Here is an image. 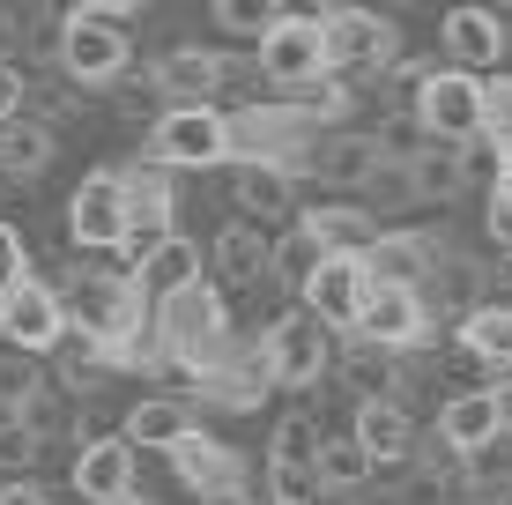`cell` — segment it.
<instances>
[{
  "label": "cell",
  "mask_w": 512,
  "mask_h": 505,
  "mask_svg": "<svg viewBox=\"0 0 512 505\" xmlns=\"http://www.w3.org/2000/svg\"><path fill=\"white\" fill-rule=\"evenodd\" d=\"M149 327H156L164 364L193 372V387H208V379L231 364V305H223L216 283H193V290H179V298L149 305Z\"/></svg>",
  "instance_id": "obj_1"
},
{
  "label": "cell",
  "mask_w": 512,
  "mask_h": 505,
  "mask_svg": "<svg viewBox=\"0 0 512 505\" xmlns=\"http://www.w3.org/2000/svg\"><path fill=\"white\" fill-rule=\"evenodd\" d=\"M416 127L446 149H475L490 134V82L461 75V67H431L416 90Z\"/></svg>",
  "instance_id": "obj_2"
},
{
  "label": "cell",
  "mask_w": 512,
  "mask_h": 505,
  "mask_svg": "<svg viewBox=\"0 0 512 505\" xmlns=\"http://www.w3.org/2000/svg\"><path fill=\"white\" fill-rule=\"evenodd\" d=\"M60 67H67V82H82V90H112V82H127L134 75V30H127V15H82V8H67Z\"/></svg>",
  "instance_id": "obj_3"
},
{
  "label": "cell",
  "mask_w": 512,
  "mask_h": 505,
  "mask_svg": "<svg viewBox=\"0 0 512 505\" xmlns=\"http://www.w3.org/2000/svg\"><path fill=\"white\" fill-rule=\"evenodd\" d=\"M149 164H164V171L231 164V112H216V104H171L149 127Z\"/></svg>",
  "instance_id": "obj_4"
},
{
  "label": "cell",
  "mask_w": 512,
  "mask_h": 505,
  "mask_svg": "<svg viewBox=\"0 0 512 505\" xmlns=\"http://www.w3.org/2000/svg\"><path fill=\"white\" fill-rule=\"evenodd\" d=\"M327 23V75L342 82H364V75H386V67L401 60V30L386 23L379 8H342V15H320Z\"/></svg>",
  "instance_id": "obj_5"
},
{
  "label": "cell",
  "mask_w": 512,
  "mask_h": 505,
  "mask_svg": "<svg viewBox=\"0 0 512 505\" xmlns=\"http://www.w3.org/2000/svg\"><path fill=\"white\" fill-rule=\"evenodd\" d=\"M260 357H268L275 387L305 394V387H320L327 364H334V327H320L305 305H297V312H282V320H268V335H260Z\"/></svg>",
  "instance_id": "obj_6"
},
{
  "label": "cell",
  "mask_w": 512,
  "mask_h": 505,
  "mask_svg": "<svg viewBox=\"0 0 512 505\" xmlns=\"http://www.w3.org/2000/svg\"><path fill=\"white\" fill-rule=\"evenodd\" d=\"M253 67H260V82H275V90L320 82L327 75V23L320 15H282L268 38L253 45Z\"/></svg>",
  "instance_id": "obj_7"
},
{
  "label": "cell",
  "mask_w": 512,
  "mask_h": 505,
  "mask_svg": "<svg viewBox=\"0 0 512 505\" xmlns=\"http://www.w3.org/2000/svg\"><path fill=\"white\" fill-rule=\"evenodd\" d=\"M0 335H8L15 350H30V357H52L67 335H75V320H67V298L45 283V275L15 283L8 298H0Z\"/></svg>",
  "instance_id": "obj_8"
},
{
  "label": "cell",
  "mask_w": 512,
  "mask_h": 505,
  "mask_svg": "<svg viewBox=\"0 0 512 505\" xmlns=\"http://www.w3.org/2000/svg\"><path fill=\"white\" fill-rule=\"evenodd\" d=\"M372 268H364L357 253H327L320 260V275L305 283V312L320 327H334V335H357V320H364V305H372Z\"/></svg>",
  "instance_id": "obj_9"
},
{
  "label": "cell",
  "mask_w": 512,
  "mask_h": 505,
  "mask_svg": "<svg viewBox=\"0 0 512 505\" xmlns=\"http://www.w3.org/2000/svg\"><path fill=\"white\" fill-rule=\"evenodd\" d=\"M67 238H75L82 253H119V238H127V186H119V171H90V179L75 186V201H67Z\"/></svg>",
  "instance_id": "obj_10"
},
{
  "label": "cell",
  "mask_w": 512,
  "mask_h": 505,
  "mask_svg": "<svg viewBox=\"0 0 512 505\" xmlns=\"http://www.w3.org/2000/svg\"><path fill=\"white\" fill-rule=\"evenodd\" d=\"M164 461H171V476H179L193 498H238V491H245V461H238V446H223L216 431H201V424H193Z\"/></svg>",
  "instance_id": "obj_11"
},
{
  "label": "cell",
  "mask_w": 512,
  "mask_h": 505,
  "mask_svg": "<svg viewBox=\"0 0 512 505\" xmlns=\"http://www.w3.org/2000/svg\"><path fill=\"white\" fill-rule=\"evenodd\" d=\"M357 342H372V350H416V342H431V298L423 290H394V283H379L372 290V305H364V320H357Z\"/></svg>",
  "instance_id": "obj_12"
},
{
  "label": "cell",
  "mask_w": 512,
  "mask_h": 505,
  "mask_svg": "<svg viewBox=\"0 0 512 505\" xmlns=\"http://www.w3.org/2000/svg\"><path fill=\"white\" fill-rule=\"evenodd\" d=\"M438 45H446V67H461V75H490V67L505 60V23L498 8H483V0H468V8H446V23H438Z\"/></svg>",
  "instance_id": "obj_13"
},
{
  "label": "cell",
  "mask_w": 512,
  "mask_h": 505,
  "mask_svg": "<svg viewBox=\"0 0 512 505\" xmlns=\"http://www.w3.org/2000/svg\"><path fill=\"white\" fill-rule=\"evenodd\" d=\"M149 75H156V90H164V104H216V90L231 82V60H223L216 45H171Z\"/></svg>",
  "instance_id": "obj_14"
},
{
  "label": "cell",
  "mask_w": 512,
  "mask_h": 505,
  "mask_svg": "<svg viewBox=\"0 0 512 505\" xmlns=\"http://www.w3.org/2000/svg\"><path fill=\"white\" fill-rule=\"evenodd\" d=\"M364 268H372V283L423 290L438 275V238H423V231H379V246L364 253Z\"/></svg>",
  "instance_id": "obj_15"
},
{
  "label": "cell",
  "mask_w": 512,
  "mask_h": 505,
  "mask_svg": "<svg viewBox=\"0 0 512 505\" xmlns=\"http://www.w3.org/2000/svg\"><path fill=\"white\" fill-rule=\"evenodd\" d=\"M268 260H275V246L253 231V223H223V231L208 238V283L216 290H245V283L268 275Z\"/></svg>",
  "instance_id": "obj_16"
},
{
  "label": "cell",
  "mask_w": 512,
  "mask_h": 505,
  "mask_svg": "<svg viewBox=\"0 0 512 505\" xmlns=\"http://www.w3.org/2000/svg\"><path fill=\"white\" fill-rule=\"evenodd\" d=\"M349 431H357V446L372 454V468H394V461L416 454V424H409V409H401L394 394H379V402H357Z\"/></svg>",
  "instance_id": "obj_17"
},
{
  "label": "cell",
  "mask_w": 512,
  "mask_h": 505,
  "mask_svg": "<svg viewBox=\"0 0 512 505\" xmlns=\"http://www.w3.org/2000/svg\"><path fill=\"white\" fill-rule=\"evenodd\" d=\"M134 283H141V298H149V305L179 298V290H193V283H208V246H193L186 231H171L164 246L149 253V268H141Z\"/></svg>",
  "instance_id": "obj_18"
},
{
  "label": "cell",
  "mask_w": 512,
  "mask_h": 505,
  "mask_svg": "<svg viewBox=\"0 0 512 505\" xmlns=\"http://www.w3.org/2000/svg\"><path fill=\"white\" fill-rule=\"evenodd\" d=\"M505 431H498V402H490V387L475 394H453L446 409H438V446L446 454H490Z\"/></svg>",
  "instance_id": "obj_19"
},
{
  "label": "cell",
  "mask_w": 512,
  "mask_h": 505,
  "mask_svg": "<svg viewBox=\"0 0 512 505\" xmlns=\"http://www.w3.org/2000/svg\"><path fill=\"white\" fill-rule=\"evenodd\" d=\"M75 491L90 498V505H119V498H134V446H127V439H97V446H82V454H75Z\"/></svg>",
  "instance_id": "obj_20"
},
{
  "label": "cell",
  "mask_w": 512,
  "mask_h": 505,
  "mask_svg": "<svg viewBox=\"0 0 512 505\" xmlns=\"http://www.w3.org/2000/svg\"><path fill=\"white\" fill-rule=\"evenodd\" d=\"M312 171L327 186H372L386 171V149H379V134H320L312 142Z\"/></svg>",
  "instance_id": "obj_21"
},
{
  "label": "cell",
  "mask_w": 512,
  "mask_h": 505,
  "mask_svg": "<svg viewBox=\"0 0 512 505\" xmlns=\"http://www.w3.org/2000/svg\"><path fill=\"white\" fill-rule=\"evenodd\" d=\"M193 431V409L171 402V394H141V402L127 409V424H119V439L134 446V454H171Z\"/></svg>",
  "instance_id": "obj_22"
},
{
  "label": "cell",
  "mask_w": 512,
  "mask_h": 505,
  "mask_svg": "<svg viewBox=\"0 0 512 505\" xmlns=\"http://www.w3.org/2000/svg\"><path fill=\"white\" fill-rule=\"evenodd\" d=\"M297 223H305V231L320 238V253H357V260H364V253L379 246V216H372V208H357V201H327V208H305Z\"/></svg>",
  "instance_id": "obj_23"
},
{
  "label": "cell",
  "mask_w": 512,
  "mask_h": 505,
  "mask_svg": "<svg viewBox=\"0 0 512 505\" xmlns=\"http://www.w3.org/2000/svg\"><path fill=\"white\" fill-rule=\"evenodd\" d=\"M275 394V372H268V357H260V342L245 357H231L216 379L201 387V402H216V409H260Z\"/></svg>",
  "instance_id": "obj_24"
},
{
  "label": "cell",
  "mask_w": 512,
  "mask_h": 505,
  "mask_svg": "<svg viewBox=\"0 0 512 505\" xmlns=\"http://www.w3.org/2000/svg\"><path fill=\"white\" fill-rule=\"evenodd\" d=\"M52 156H60L52 119H8V127H0V171H8V179H38Z\"/></svg>",
  "instance_id": "obj_25"
},
{
  "label": "cell",
  "mask_w": 512,
  "mask_h": 505,
  "mask_svg": "<svg viewBox=\"0 0 512 505\" xmlns=\"http://www.w3.org/2000/svg\"><path fill=\"white\" fill-rule=\"evenodd\" d=\"M461 350L490 372H512V305H475L461 312Z\"/></svg>",
  "instance_id": "obj_26"
},
{
  "label": "cell",
  "mask_w": 512,
  "mask_h": 505,
  "mask_svg": "<svg viewBox=\"0 0 512 505\" xmlns=\"http://www.w3.org/2000/svg\"><path fill=\"white\" fill-rule=\"evenodd\" d=\"M231 194H238V208L245 216H297L290 208V171L282 164H231Z\"/></svg>",
  "instance_id": "obj_27"
},
{
  "label": "cell",
  "mask_w": 512,
  "mask_h": 505,
  "mask_svg": "<svg viewBox=\"0 0 512 505\" xmlns=\"http://www.w3.org/2000/svg\"><path fill=\"white\" fill-rule=\"evenodd\" d=\"M119 186H127V216H171L179 223V171H164V164H127L119 171Z\"/></svg>",
  "instance_id": "obj_28"
},
{
  "label": "cell",
  "mask_w": 512,
  "mask_h": 505,
  "mask_svg": "<svg viewBox=\"0 0 512 505\" xmlns=\"http://www.w3.org/2000/svg\"><path fill=\"white\" fill-rule=\"evenodd\" d=\"M320 439H327V431L312 424V416L275 424V439H268V476H320Z\"/></svg>",
  "instance_id": "obj_29"
},
{
  "label": "cell",
  "mask_w": 512,
  "mask_h": 505,
  "mask_svg": "<svg viewBox=\"0 0 512 505\" xmlns=\"http://www.w3.org/2000/svg\"><path fill=\"white\" fill-rule=\"evenodd\" d=\"M461 179H468V156H461V149H446V142L409 156V194H423V201L461 194Z\"/></svg>",
  "instance_id": "obj_30"
},
{
  "label": "cell",
  "mask_w": 512,
  "mask_h": 505,
  "mask_svg": "<svg viewBox=\"0 0 512 505\" xmlns=\"http://www.w3.org/2000/svg\"><path fill=\"white\" fill-rule=\"evenodd\" d=\"M30 402H45V372L30 350H15V342H0V416H23Z\"/></svg>",
  "instance_id": "obj_31"
},
{
  "label": "cell",
  "mask_w": 512,
  "mask_h": 505,
  "mask_svg": "<svg viewBox=\"0 0 512 505\" xmlns=\"http://www.w3.org/2000/svg\"><path fill=\"white\" fill-rule=\"evenodd\" d=\"M364 476H372V454L357 446V431L320 439V491H364Z\"/></svg>",
  "instance_id": "obj_32"
},
{
  "label": "cell",
  "mask_w": 512,
  "mask_h": 505,
  "mask_svg": "<svg viewBox=\"0 0 512 505\" xmlns=\"http://www.w3.org/2000/svg\"><path fill=\"white\" fill-rule=\"evenodd\" d=\"M208 15H216V30H231V38H253V45H260L290 8H282V0H208Z\"/></svg>",
  "instance_id": "obj_33"
},
{
  "label": "cell",
  "mask_w": 512,
  "mask_h": 505,
  "mask_svg": "<svg viewBox=\"0 0 512 505\" xmlns=\"http://www.w3.org/2000/svg\"><path fill=\"white\" fill-rule=\"evenodd\" d=\"M320 260H327V253H320V238H312L305 223H290V231L275 238V260H268V275H282V283H297V290H305L312 275H320Z\"/></svg>",
  "instance_id": "obj_34"
},
{
  "label": "cell",
  "mask_w": 512,
  "mask_h": 505,
  "mask_svg": "<svg viewBox=\"0 0 512 505\" xmlns=\"http://www.w3.org/2000/svg\"><path fill=\"white\" fill-rule=\"evenodd\" d=\"M38 454H45V431L30 416H0V476H23Z\"/></svg>",
  "instance_id": "obj_35"
},
{
  "label": "cell",
  "mask_w": 512,
  "mask_h": 505,
  "mask_svg": "<svg viewBox=\"0 0 512 505\" xmlns=\"http://www.w3.org/2000/svg\"><path fill=\"white\" fill-rule=\"evenodd\" d=\"M15 283H30V253H23V231L0 223V298H8Z\"/></svg>",
  "instance_id": "obj_36"
},
{
  "label": "cell",
  "mask_w": 512,
  "mask_h": 505,
  "mask_svg": "<svg viewBox=\"0 0 512 505\" xmlns=\"http://www.w3.org/2000/svg\"><path fill=\"white\" fill-rule=\"evenodd\" d=\"M23 97H30V75L15 60H0V127H8V119H23Z\"/></svg>",
  "instance_id": "obj_37"
},
{
  "label": "cell",
  "mask_w": 512,
  "mask_h": 505,
  "mask_svg": "<svg viewBox=\"0 0 512 505\" xmlns=\"http://www.w3.org/2000/svg\"><path fill=\"white\" fill-rule=\"evenodd\" d=\"M483 231L498 238V246H512V179L490 186V208H483Z\"/></svg>",
  "instance_id": "obj_38"
},
{
  "label": "cell",
  "mask_w": 512,
  "mask_h": 505,
  "mask_svg": "<svg viewBox=\"0 0 512 505\" xmlns=\"http://www.w3.org/2000/svg\"><path fill=\"white\" fill-rule=\"evenodd\" d=\"M490 402H498V431H505V439H512V372L498 379V387H490Z\"/></svg>",
  "instance_id": "obj_39"
},
{
  "label": "cell",
  "mask_w": 512,
  "mask_h": 505,
  "mask_svg": "<svg viewBox=\"0 0 512 505\" xmlns=\"http://www.w3.org/2000/svg\"><path fill=\"white\" fill-rule=\"evenodd\" d=\"M0 505H52L38 483H8V491H0Z\"/></svg>",
  "instance_id": "obj_40"
},
{
  "label": "cell",
  "mask_w": 512,
  "mask_h": 505,
  "mask_svg": "<svg viewBox=\"0 0 512 505\" xmlns=\"http://www.w3.org/2000/svg\"><path fill=\"white\" fill-rule=\"evenodd\" d=\"M67 8H82V15H127V8H141V0H67Z\"/></svg>",
  "instance_id": "obj_41"
},
{
  "label": "cell",
  "mask_w": 512,
  "mask_h": 505,
  "mask_svg": "<svg viewBox=\"0 0 512 505\" xmlns=\"http://www.w3.org/2000/svg\"><path fill=\"white\" fill-rule=\"evenodd\" d=\"M312 8H320V15H342V8H357V0H312Z\"/></svg>",
  "instance_id": "obj_42"
},
{
  "label": "cell",
  "mask_w": 512,
  "mask_h": 505,
  "mask_svg": "<svg viewBox=\"0 0 512 505\" xmlns=\"http://www.w3.org/2000/svg\"><path fill=\"white\" fill-rule=\"evenodd\" d=\"M119 505H156V498H141V491H134V498H119Z\"/></svg>",
  "instance_id": "obj_43"
},
{
  "label": "cell",
  "mask_w": 512,
  "mask_h": 505,
  "mask_svg": "<svg viewBox=\"0 0 512 505\" xmlns=\"http://www.w3.org/2000/svg\"><path fill=\"white\" fill-rule=\"evenodd\" d=\"M483 8H498V15H505V8H512V0H483Z\"/></svg>",
  "instance_id": "obj_44"
},
{
  "label": "cell",
  "mask_w": 512,
  "mask_h": 505,
  "mask_svg": "<svg viewBox=\"0 0 512 505\" xmlns=\"http://www.w3.org/2000/svg\"><path fill=\"white\" fill-rule=\"evenodd\" d=\"M364 8H394V0H364Z\"/></svg>",
  "instance_id": "obj_45"
},
{
  "label": "cell",
  "mask_w": 512,
  "mask_h": 505,
  "mask_svg": "<svg viewBox=\"0 0 512 505\" xmlns=\"http://www.w3.org/2000/svg\"><path fill=\"white\" fill-rule=\"evenodd\" d=\"M290 505H312V498H290Z\"/></svg>",
  "instance_id": "obj_46"
},
{
  "label": "cell",
  "mask_w": 512,
  "mask_h": 505,
  "mask_svg": "<svg viewBox=\"0 0 512 505\" xmlns=\"http://www.w3.org/2000/svg\"><path fill=\"white\" fill-rule=\"evenodd\" d=\"M0 491H8V476H0Z\"/></svg>",
  "instance_id": "obj_47"
},
{
  "label": "cell",
  "mask_w": 512,
  "mask_h": 505,
  "mask_svg": "<svg viewBox=\"0 0 512 505\" xmlns=\"http://www.w3.org/2000/svg\"><path fill=\"white\" fill-rule=\"evenodd\" d=\"M0 342H8V335H0Z\"/></svg>",
  "instance_id": "obj_48"
}]
</instances>
